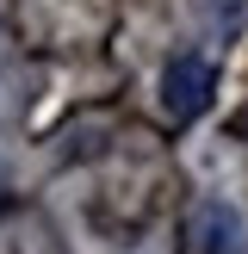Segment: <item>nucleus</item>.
Listing matches in <instances>:
<instances>
[{"mask_svg": "<svg viewBox=\"0 0 248 254\" xmlns=\"http://www.w3.org/2000/svg\"><path fill=\"white\" fill-rule=\"evenodd\" d=\"M211 93H217V74H211L205 56H174L168 74H161V106L174 112V118H198V112L211 106Z\"/></svg>", "mask_w": 248, "mask_h": 254, "instance_id": "f257e3e1", "label": "nucleus"}, {"mask_svg": "<svg viewBox=\"0 0 248 254\" xmlns=\"http://www.w3.org/2000/svg\"><path fill=\"white\" fill-rule=\"evenodd\" d=\"M192 242H198V254H248V223H242L236 205L205 198L192 211Z\"/></svg>", "mask_w": 248, "mask_h": 254, "instance_id": "f03ea898", "label": "nucleus"}]
</instances>
